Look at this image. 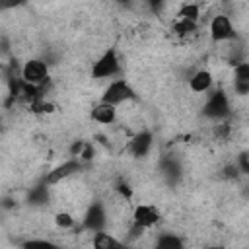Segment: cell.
<instances>
[{
    "instance_id": "cell-6",
    "label": "cell",
    "mask_w": 249,
    "mask_h": 249,
    "mask_svg": "<svg viewBox=\"0 0 249 249\" xmlns=\"http://www.w3.org/2000/svg\"><path fill=\"white\" fill-rule=\"evenodd\" d=\"M107 226V212H105V206L101 202H91L82 218V228L91 231V235L95 231H101L105 230Z\"/></svg>"
},
{
    "instance_id": "cell-12",
    "label": "cell",
    "mask_w": 249,
    "mask_h": 249,
    "mask_svg": "<svg viewBox=\"0 0 249 249\" xmlns=\"http://www.w3.org/2000/svg\"><path fill=\"white\" fill-rule=\"evenodd\" d=\"M91 247L93 249H128L124 241L117 239L113 233H109L107 230L95 231L91 235Z\"/></svg>"
},
{
    "instance_id": "cell-2",
    "label": "cell",
    "mask_w": 249,
    "mask_h": 249,
    "mask_svg": "<svg viewBox=\"0 0 249 249\" xmlns=\"http://www.w3.org/2000/svg\"><path fill=\"white\" fill-rule=\"evenodd\" d=\"M136 97V91L132 89V86L126 82V80H111L109 86L103 89L101 93V101L109 103V105H121V103H126V101H132Z\"/></svg>"
},
{
    "instance_id": "cell-25",
    "label": "cell",
    "mask_w": 249,
    "mask_h": 249,
    "mask_svg": "<svg viewBox=\"0 0 249 249\" xmlns=\"http://www.w3.org/2000/svg\"><path fill=\"white\" fill-rule=\"evenodd\" d=\"M237 167L241 173H249V154H241L237 158Z\"/></svg>"
},
{
    "instance_id": "cell-1",
    "label": "cell",
    "mask_w": 249,
    "mask_h": 249,
    "mask_svg": "<svg viewBox=\"0 0 249 249\" xmlns=\"http://www.w3.org/2000/svg\"><path fill=\"white\" fill-rule=\"evenodd\" d=\"M121 72V60L115 49H107L91 66V76L95 80H109Z\"/></svg>"
},
{
    "instance_id": "cell-23",
    "label": "cell",
    "mask_w": 249,
    "mask_h": 249,
    "mask_svg": "<svg viewBox=\"0 0 249 249\" xmlns=\"http://www.w3.org/2000/svg\"><path fill=\"white\" fill-rule=\"evenodd\" d=\"M84 146H86V142H84V140H74V142H72V146H70V156L80 158V154H82Z\"/></svg>"
},
{
    "instance_id": "cell-16",
    "label": "cell",
    "mask_w": 249,
    "mask_h": 249,
    "mask_svg": "<svg viewBox=\"0 0 249 249\" xmlns=\"http://www.w3.org/2000/svg\"><path fill=\"white\" fill-rule=\"evenodd\" d=\"M21 249H60V245H56L51 239H43V237H31L25 239L21 243Z\"/></svg>"
},
{
    "instance_id": "cell-15",
    "label": "cell",
    "mask_w": 249,
    "mask_h": 249,
    "mask_svg": "<svg viewBox=\"0 0 249 249\" xmlns=\"http://www.w3.org/2000/svg\"><path fill=\"white\" fill-rule=\"evenodd\" d=\"M27 198H29L31 204H43V202H47V200H49V185L43 183V185L31 187Z\"/></svg>"
},
{
    "instance_id": "cell-5",
    "label": "cell",
    "mask_w": 249,
    "mask_h": 249,
    "mask_svg": "<svg viewBox=\"0 0 249 249\" xmlns=\"http://www.w3.org/2000/svg\"><path fill=\"white\" fill-rule=\"evenodd\" d=\"M47 80H49V68H47L45 60L29 58L27 62H23V66H21V82L41 88Z\"/></svg>"
},
{
    "instance_id": "cell-8",
    "label": "cell",
    "mask_w": 249,
    "mask_h": 249,
    "mask_svg": "<svg viewBox=\"0 0 249 249\" xmlns=\"http://www.w3.org/2000/svg\"><path fill=\"white\" fill-rule=\"evenodd\" d=\"M82 169V161L78 158H72V160H66L62 161L60 165H56L54 169H51L45 177V183L51 187V185H56V183H62L64 179L72 177L74 173H78Z\"/></svg>"
},
{
    "instance_id": "cell-18",
    "label": "cell",
    "mask_w": 249,
    "mask_h": 249,
    "mask_svg": "<svg viewBox=\"0 0 249 249\" xmlns=\"http://www.w3.org/2000/svg\"><path fill=\"white\" fill-rule=\"evenodd\" d=\"M173 31H175L177 35H181V37H187V35H191V33L196 31V23H195V21H189V19L177 18V21L173 23Z\"/></svg>"
},
{
    "instance_id": "cell-7",
    "label": "cell",
    "mask_w": 249,
    "mask_h": 249,
    "mask_svg": "<svg viewBox=\"0 0 249 249\" xmlns=\"http://www.w3.org/2000/svg\"><path fill=\"white\" fill-rule=\"evenodd\" d=\"M161 214L154 204H136L132 210V224L140 226L142 230H150L160 224Z\"/></svg>"
},
{
    "instance_id": "cell-14",
    "label": "cell",
    "mask_w": 249,
    "mask_h": 249,
    "mask_svg": "<svg viewBox=\"0 0 249 249\" xmlns=\"http://www.w3.org/2000/svg\"><path fill=\"white\" fill-rule=\"evenodd\" d=\"M150 249H185V243L175 233H160Z\"/></svg>"
},
{
    "instance_id": "cell-24",
    "label": "cell",
    "mask_w": 249,
    "mask_h": 249,
    "mask_svg": "<svg viewBox=\"0 0 249 249\" xmlns=\"http://www.w3.org/2000/svg\"><path fill=\"white\" fill-rule=\"evenodd\" d=\"M93 158V146L89 144V142H86V146H84V150H82V154H80V161H89Z\"/></svg>"
},
{
    "instance_id": "cell-20",
    "label": "cell",
    "mask_w": 249,
    "mask_h": 249,
    "mask_svg": "<svg viewBox=\"0 0 249 249\" xmlns=\"http://www.w3.org/2000/svg\"><path fill=\"white\" fill-rule=\"evenodd\" d=\"M230 132H231L230 123H226V121H218V123L214 124V136H216L218 140H226V138L230 136Z\"/></svg>"
},
{
    "instance_id": "cell-3",
    "label": "cell",
    "mask_w": 249,
    "mask_h": 249,
    "mask_svg": "<svg viewBox=\"0 0 249 249\" xmlns=\"http://www.w3.org/2000/svg\"><path fill=\"white\" fill-rule=\"evenodd\" d=\"M202 115L206 119H212V121H224L228 115H230V101H228V95L222 91V89H214L208 93L206 97V103L202 105Z\"/></svg>"
},
{
    "instance_id": "cell-4",
    "label": "cell",
    "mask_w": 249,
    "mask_h": 249,
    "mask_svg": "<svg viewBox=\"0 0 249 249\" xmlns=\"http://www.w3.org/2000/svg\"><path fill=\"white\" fill-rule=\"evenodd\" d=\"M208 33L214 43H230L235 39V27L230 16L226 14H216L212 16L208 23Z\"/></svg>"
},
{
    "instance_id": "cell-17",
    "label": "cell",
    "mask_w": 249,
    "mask_h": 249,
    "mask_svg": "<svg viewBox=\"0 0 249 249\" xmlns=\"http://www.w3.org/2000/svg\"><path fill=\"white\" fill-rule=\"evenodd\" d=\"M177 16L181 19H189V21L198 23V19H200V6L198 4H183Z\"/></svg>"
},
{
    "instance_id": "cell-10",
    "label": "cell",
    "mask_w": 249,
    "mask_h": 249,
    "mask_svg": "<svg viewBox=\"0 0 249 249\" xmlns=\"http://www.w3.org/2000/svg\"><path fill=\"white\" fill-rule=\"evenodd\" d=\"M233 89L239 95H249V62L241 60L239 64L233 66Z\"/></svg>"
},
{
    "instance_id": "cell-13",
    "label": "cell",
    "mask_w": 249,
    "mask_h": 249,
    "mask_svg": "<svg viewBox=\"0 0 249 249\" xmlns=\"http://www.w3.org/2000/svg\"><path fill=\"white\" fill-rule=\"evenodd\" d=\"M91 119L99 124H113L117 121V107L99 99V103L91 107Z\"/></svg>"
},
{
    "instance_id": "cell-9",
    "label": "cell",
    "mask_w": 249,
    "mask_h": 249,
    "mask_svg": "<svg viewBox=\"0 0 249 249\" xmlns=\"http://www.w3.org/2000/svg\"><path fill=\"white\" fill-rule=\"evenodd\" d=\"M152 144H154L152 132H150V130H140V132H136V134L132 136V140L128 142V152H130L132 156H136V158H142V156H146V154L150 152Z\"/></svg>"
},
{
    "instance_id": "cell-11",
    "label": "cell",
    "mask_w": 249,
    "mask_h": 249,
    "mask_svg": "<svg viewBox=\"0 0 249 249\" xmlns=\"http://www.w3.org/2000/svg\"><path fill=\"white\" fill-rule=\"evenodd\" d=\"M212 84H214V76H212V72L206 70V68L196 70V72L189 78V88H191V91H195V93H206V91H210V89H212Z\"/></svg>"
},
{
    "instance_id": "cell-21",
    "label": "cell",
    "mask_w": 249,
    "mask_h": 249,
    "mask_svg": "<svg viewBox=\"0 0 249 249\" xmlns=\"http://www.w3.org/2000/svg\"><path fill=\"white\" fill-rule=\"evenodd\" d=\"M117 193H119L121 198H124V200H130V198H132V189H130V185H126V183H119V185H117Z\"/></svg>"
},
{
    "instance_id": "cell-19",
    "label": "cell",
    "mask_w": 249,
    "mask_h": 249,
    "mask_svg": "<svg viewBox=\"0 0 249 249\" xmlns=\"http://www.w3.org/2000/svg\"><path fill=\"white\" fill-rule=\"evenodd\" d=\"M54 224H56V228H60V230H72L74 226H76V218L70 214V212H56L54 214Z\"/></svg>"
},
{
    "instance_id": "cell-22",
    "label": "cell",
    "mask_w": 249,
    "mask_h": 249,
    "mask_svg": "<svg viewBox=\"0 0 249 249\" xmlns=\"http://www.w3.org/2000/svg\"><path fill=\"white\" fill-rule=\"evenodd\" d=\"M239 173H241V171H239L237 163H230V165L224 167V177H228V179H235Z\"/></svg>"
}]
</instances>
